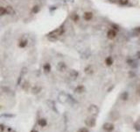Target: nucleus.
I'll return each instance as SVG.
<instances>
[{"label": "nucleus", "mask_w": 140, "mask_h": 132, "mask_svg": "<svg viewBox=\"0 0 140 132\" xmlns=\"http://www.w3.org/2000/svg\"><path fill=\"white\" fill-rule=\"evenodd\" d=\"M57 70H58L59 71H60V72H63V71H65L67 70L66 63H63V62H60V63H59L58 64H57Z\"/></svg>", "instance_id": "nucleus-8"}, {"label": "nucleus", "mask_w": 140, "mask_h": 132, "mask_svg": "<svg viewBox=\"0 0 140 132\" xmlns=\"http://www.w3.org/2000/svg\"><path fill=\"white\" fill-rule=\"evenodd\" d=\"M38 123H39V125L40 126V127H46V124H47V122H46V120L45 119V118H41V119L39 120Z\"/></svg>", "instance_id": "nucleus-11"}, {"label": "nucleus", "mask_w": 140, "mask_h": 132, "mask_svg": "<svg viewBox=\"0 0 140 132\" xmlns=\"http://www.w3.org/2000/svg\"><path fill=\"white\" fill-rule=\"evenodd\" d=\"M27 45H28V39H27L26 37L23 36V37H21L20 39L19 40L18 46H19L20 49H24V48H25Z\"/></svg>", "instance_id": "nucleus-3"}, {"label": "nucleus", "mask_w": 140, "mask_h": 132, "mask_svg": "<svg viewBox=\"0 0 140 132\" xmlns=\"http://www.w3.org/2000/svg\"><path fill=\"white\" fill-rule=\"evenodd\" d=\"M68 95L67 94H65V93H60L59 94V97H58V99H59V101H60V103H66L67 101H68Z\"/></svg>", "instance_id": "nucleus-7"}, {"label": "nucleus", "mask_w": 140, "mask_h": 132, "mask_svg": "<svg viewBox=\"0 0 140 132\" xmlns=\"http://www.w3.org/2000/svg\"><path fill=\"white\" fill-rule=\"evenodd\" d=\"M31 132H39L38 130H36V129H33V130H32Z\"/></svg>", "instance_id": "nucleus-19"}, {"label": "nucleus", "mask_w": 140, "mask_h": 132, "mask_svg": "<svg viewBox=\"0 0 140 132\" xmlns=\"http://www.w3.org/2000/svg\"><path fill=\"white\" fill-rule=\"evenodd\" d=\"M77 132H88V129L87 128H81Z\"/></svg>", "instance_id": "nucleus-17"}, {"label": "nucleus", "mask_w": 140, "mask_h": 132, "mask_svg": "<svg viewBox=\"0 0 140 132\" xmlns=\"http://www.w3.org/2000/svg\"><path fill=\"white\" fill-rule=\"evenodd\" d=\"M5 130V125L0 123V132H4Z\"/></svg>", "instance_id": "nucleus-18"}, {"label": "nucleus", "mask_w": 140, "mask_h": 132, "mask_svg": "<svg viewBox=\"0 0 140 132\" xmlns=\"http://www.w3.org/2000/svg\"><path fill=\"white\" fill-rule=\"evenodd\" d=\"M88 111L89 114H91V115L96 116V115H98V113H99V108H98L97 106H96V105H90L89 107H88Z\"/></svg>", "instance_id": "nucleus-5"}, {"label": "nucleus", "mask_w": 140, "mask_h": 132, "mask_svg": "<svg viewBox=\"0 0 140 132\" xmlns=\"http://www.w3.org/2000/svg\"><path fill=\"white\" fill-rule=\"evenodd\" d=\"M84 123L86 124V126L88 127H90V128H93L96 126V119L93 117H88L86 118V120L84 121Z\"/></svg>", "instance_id": "nucleus-4"}, {"label": "nucleus", "mask_w": 140, "mask_h": 132, "mask_svg": "<svg viewBox=\"0 0 140 132\" xmlns=\"http://www.w3.org/2000/svg\"><path fill=\"white\" fill-rule=\"evenodd\" d=\"M14 13V10L11 5H0V16H6V15H12Z\"/></svg>", "instance_id": "nucleus-1"}, {"label": "nucleus", "mask_w": 140, "mask_h": 132, "mask_svg": "<svg viewBox=\"0 0 140 132\" xmlns=\"http://www.w3.org/2000/svg\"><path fill=\"white\" fill-rule=\"evenodd\" d=\"M29 86H30V84H29L28 82H25V83H24V85H22V88H23V89H25V91H27Z\"/></svg>", "instance_id": "nucleus-16"}, {"label": "nucleus", "mask_w": 140, "mask_h": 132, "mask_svg": "<svg viewBox=\"0 0 140 132\" xmlns=\"http://www.w3.org/2000/svg\"><path fill=\"white\" fill-rule=\"evenodd\" d=\"M43 69H44V71H46V72H49V71H51V66L49 63H46V64L43 66Z\"/></svg>", "instance_id": "nucleus-14"}, {"label": "nucleus", "mask_w": 140, "mask_h": 132, "mask_svg": "<svg viewBox=\"0 0 140 132\" xmlns=\"http://www.w3.org/2000/svg\"><path fill=\"white\" fill-rule=\"evenodd\" d=\"M47 104H48V107H51V108H52L53 110H54V111H55V112H57V110H56V108H55L54 107V102H53V101H47Z\"/></svg>", "instance_id": "nucleus-15"}, {"label": "nucleus", "mask_w": 140, "mask_h": 132, "mask_svg": "<svg viewBox=\"0 0 140 132\" xmlns=\"http://www.w3.org/2000/svg\"><path fill=\"white\" fill-rule=\"evenodd\" d=\"M40 91H41V87L40 86H37V85L32 89V92H33V93H34V94H37V93H39Z\"/></svg>", "instance_id": "nucleus-12"}, {"label": "nucleus", "mask_w": 140, "mask_h": 132, "mask_svg": "<svg viewBox=\"0 0 140 132\" xmlns=\"http://www.w3.org/2000/svg\"><path fill=\"white\" fill-rule=\"evenodd\" d=\"M74 92H75L76 93H84V92H85V87H84L83 85H78V86L75 88Z\"/></svg>", "instance_id": "nucleus-10"}, {"label": "nucleus", "mask_w": 140, "mask_h": 132, "mask_svg": "<svg viewBox=\"0 0 140 132\" xmlns=\"http://www.w3.org/2000/svg\"><path fill=\"white\" fill-rule=\"evenodd\" d=\"M120 99L122 100V101H127L128 99H129V93L128 92H123V93L120 94Z\"/></svg>", "instance_id": "nucleus-9"}, {"label": "nucleus", "mask_w": 140, "mask_h": 132, "mask_svg": "<svg viewBox=\"0 0 140 132\" xmlns=\"http://www.w3.org/2000/svg\"><path fill=\"white\" fill-rule=\"evenodd\" d=\"M111 1L126 5H140V0H111Z\"/></svg>", "instance_id": "nucleus-2"}, {"label": "nucleus", "mask_w": 140, "mask_h": 132, "mask_svg": "<svg viewBox=\"0 0 140 132\" xmlns=\"http://www.w3.org/2000/svg\"><path fill=\"white\" fill-rule=\"evenodd\" d=\"M102 129L107 132H111L114 130L115 126H114V124H112L111 123H105L103 125H102Z\"/></svg>", "instance_id": "nucleus-6"}, {"label": "nucleus", "mask_w": 140, "mask_h": 132, "mask_svg": "<svg viewBox=\"0 0 140 132\" xmlns=\"http://www.w3.org/2000/svg\"><path fill=\"white\" fill-rule=\"evenodd\" d=\"M0 117H5V118H13L15 117V115H12V114H3V115H0Z\"/></svg>", "instance_id": "nucleus-13"}]
</instances>
